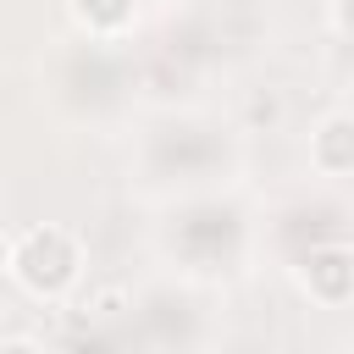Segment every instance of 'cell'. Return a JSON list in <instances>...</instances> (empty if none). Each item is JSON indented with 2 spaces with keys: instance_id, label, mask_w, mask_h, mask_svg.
I'll return each instance as SVG.
<instances>
[{
  "instance_id": "obj_5",
  "label": "cell",
  "mask_w": 354,
  "mask_h": 354,
  "mask_svg": "<svg viewBox=\"0 0 354 354\" xmlns=\"http://www.w3.org/2000/svg\"><path fill=\"white\" fill-rule=\"evenodd\" d=\"M332 17H337V28L354 39V0H332Z\"/></svg>"
},
{
  "instance_id": "obj_7",
  "label": "cell",
  "mask_w": 354,
  "mask_h": 354,
  "mask_svg": "<svg viewBox=\"0 0 354 354\" xmlns=\"http://www.w3.org/2000/svg\"><path fill=\"white\" fill-rule=\"evenodd\" d=\"M6 271H11V238L0 232V277H6Z\"/></svg>"
},
{
  "instance_id": "obj_1",
  "label": "cell",
  "mask_w": 354,
  "mask_h": 354,
  "mask_svg": "<svg viewBox=\"0 0 354 354\" xmlns=\"http://www.w3.org/2000/svg\"><path fill=\"white\" fill-rule=\"evenodd\" d=\"M77 271H83V254L61 227H33L22 243H11V277L33 299H61L77 282Z\"/></svg>"
},
{
  "instance_id": "obj_6",
  "label": "cell",
  "mask_w": 354,
  "mask_h": 354,
  "mask_svg": "<svg viewBox=\"0 0 354 354\" xmlns=\"http://www.w3.org/2000/svg\"><path fill=\"white\" fill-rule=\"evenodd\" d=\"M0 354H44L33 337H11V343H0Z\"/></svg>"
},
{
  "instance_id": "obj_3",
  "label": "cell",
  "mask_w": 354,
  "mask_h": 354,
  "mask_svg": "<svg viewBox=\"0 0 354 354\" xmlns=\"http://www.w3.org/2000/svg\"><path fill=\"white\" fill-rule=\"evenodd\" d=\"M310 160L321 166V171H354V116L348 111H337V116H326L315 133H310Z\"/></svg>"
},
{
  "instance_id": "obj_2",
  "label": "cell",
  "mask_w": 354,
  "mask_h": 354,
  "mask_svg": "<svg viewBox=\"0 0 354 354\" xmlns=\"http://www.w3.org/2000/svg\"><path fill=\"white\" fill-rule=\"evenodd\" d=\"M304 288H310V299H321V304H343V299L354 293V249H343V243L310 249V260H304Z\"/></svg>"
},
{
  "instance_id": "obj_4",
  "label": "cell",
  "mask_w": 354,
  "mask_h": 354,
  "mask_svg": "<svg viewBox=\"0 0 354 354\" xmlns=\"http://www.w3.org/2000/svg\"><path fill=\"white\" fill-rule=\"evenodd\" d=\"M72 11L88 33H122L138 17V0H72Z\"/></svg>"
}]
</instances>
